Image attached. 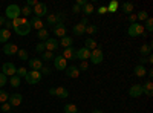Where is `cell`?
<instances>
[{"label":"cell","instance_id":"cell-35","mask_svg":"<svg viewBox=\"0 0 153 113\" xmlns=\"http://www.w3.org/2000/svg\"><path fill=\"white\" fill-rule=\"evenodd\" d=\"M9 84H11L12 87H19V86L22 84V78H19L17 75H14V77L9 78Z\"/></svg>","mask_w":153,"mask_h":113},{"label":"cell","instance_id":"cell-41","mask_svg":"<svg viewBox=\"0 0 153 113\" xmlns=\"http://www.w3.org/2000/svg\"><path fill=\"white\" fill-rule=\"evenodd\" d=\"M16 75H17L19 78H25V77H26V75H28V70L25 69V67H19V69H17V73H16Z\"/></svg>","mask_w":153,"mask_h":113},{"label":"cell","instance_id":"cell-49","mask_svg":"<svg viewBox=\"0 0 153 113\" xmlns=\"http://www.w3.org/2000/svg\"><path fill=\"white\" fill-rule=\"evenodd\" d=\"M37 3H38V0H28V2H26V6H29V8H34Z\"/></svg>","mask_w":153,"mask_h":113},{"label":"cell","instance_id":"cell-2","mask_svg":"<svg viewBox=\"0 0 153 113\" xmlns=\"http://www.w3.org/2000/svg\"><path fill=\"white\" fill-rule=\"evenodd\" d=\"M22 17V12H20V6L19 5H9L6 9H5V18L12 21V20H16Z\"/></svg>","mask_w":153,"mask_h":113},{"label":"cell","instance_id":"cell-24","mask_svg":"<svg viewBox=\"0 0 153 113\" xmlns=\"http://www.w3.org/2000/svg\"><path fill=\"white\" fill-rule=\"evenodd\" d=\"M9 37H11V31H8L5 28L0 29V43H2V44L9 43Z\"/></svg>","mask_w":153,"mask_h":113},{"label":"cell","instance_id":"cell-60","mask_svg":"<svg viewBox=\"0 0 153 113\" xmlns=\"http://www.w3.org/2000/svg\"><path fill=\"white\" fill-rule=\"evenodd\" d=\"M8 113H12V112H8Z\"/></svg>","mask_w":153,"mask_h":113},{"label":"cell","instance_id":"cell-12","mask_svg":"<svg viewBox=\"0 0 153 113\" xmlns=\"http://www.w3.org/2000/svg\"><path fill=\"white\" fill-rule=\"evenodd\" d=\"M54 67H55L57 70H66V67H68V61L61 57V54L55 55V58H54Z\"/></svg>","mask_w":153,"mask_h":113},{"label":"cell","instance_id":"cell-19","mask_svg":"<svg viewBox=\"0 0 153 113\" xmlns=\"http://www.w3.org/2000/svg\"><path fill=\"white\" fill-rule=\"evenodd\" d=\"M28 64H29L31 70H38V72H40L42 67L45 66V64H43V61H42L40 58H31V60L28 61Z\"/></svg>","mask_w":153,"mask_h":113},{"label":"cell","instance_id":"cell-56","mask_svg":"<svg viewBox=\"0 0 153 113\" xmlns=\"http://www.w3.org/2000/svg\"><path fill=\"white\" fill-rule=\"evenodd\" d=\"M147 77H149L150 81H152V78H153V70H147Z\"/></svg>","mask_w":153,"mask_h":113},{"label":"cell","instance_id":"cell-14","mask_svg":"<svg viewBox=\"0 0 153 113\" xmlns=\"http://www.w3.org/2000/svg\"><path fill=\"white\" fill-rule=\"evenodd\" d=\"M65 72H66V77H68V78H72V80L78 78V77H80V73H81V72L78 70V67H76L75 64H71V66H68Z\"/></svg>","mask_w":153,"mask_h":113},{"label":"cell","instance_id":"cell-23","mask_svg":"<svg viewBox=\"0 0 153 113\" xmlns=\"http://www.w3.org/2000/svg\"><path fill=\"white\" fill-rule=\"evenodd\" d=\"M133 73L136 75L138 78H144L146 75H147V69H146L143 64H136L135 69H133Z\"/></svg>","mask_w":153,"mask_h":113},{"label":"cell","instance_id":"cell-3","mask_svg":"<svg viewBox=\"0 0 153 113\" xmlns=\"http://www.w3.org/2000/svg\"><path fill=\"white\" fill-rule=\"evenodd\" d=\"M87 23H89L87 17H83V20H81L80 23H76V24H74V26H72V34H74V35H76V37L83 35V34L86 32V26H87Z\"/></svg>","mask_w":153,"mask_h":113},{"label":"cell","instance_id":"cell-31","mask_svg":"<svg viewBox=\"0 0 153 113\" xmlns=\"http://www.w3.org/2000/svg\"><path fill=\"white\" fill-rule=\"evenodd\" d=\"M139 54H141V57H147L152 54V44H143L141 49H139Z\"/></svg>","mask_w":153,"mask_h":113},{"label":"cell","instance_id":"cell-34","mask_svg":"<svg viewBox=\"0 0 153 113\" xmlns=\"http://www.w3.org/2000/svg\"><path fill=\"white\" fill-rule=\"evenodd\" d=\"M97 32H98L97 24H87V26H86V32H84V34H87V35H95Z\"/></svg>","mask_w":153,"mask_h":113},{"label":"cell","instance_id":"cell-33","mask_svg":"<svg viewBox=\"0 0 153 113\" xmlns=\"http://www.w3.org/2000/svg\"><path fill=\"white\" fill-rule=\"evenodd\" d=\"M54 58H55V54L54 52H49V51H45L43 54H42V61H54Z\"/></svg>","mask_w":153,"mask_h":113},{"label":"cell","instance_id":"cell-55","mask_svg":"<svg viewBox=\"0 0 153 113\" xmlns=\"http://www.w3.org/2000/svg\"><path fill=\"white\" fill-rule=\"evenodd\" d=\"M5 21H6V18L0 16V26H3V24H5Z\"/></svg>","mask_w":153,"mask_h":113},{"label":"cell","instance_id":"cell-58","mask_svg":"<svg viewBox=\"0 0 153 113\" xmlns=\"http://www.w3.org/2000/svg\"><path fill=\"white\" fill-rule=\"evenodd\" d=\"M147 63H150V64H152V63H153V57H152V54L149 55V58H147Z\"/></svg>","mask_w":153,"mask_h":113},{"label":"cell","instance_id":"cell-7","mask_svg":"<svg viewBox=\"0 0 153 113\" xmlns=\"http://www.w3.org/2000/svg\"><path fill=\"white\" fill-rule=\"evenodd\" d=\"M25 80H26V83H28L29 86H35V84L40 83V80H42V73L38 72V70H31V72H28L26 77H25Z\"/></svg>","mask_w":153,"mask_h":113},{"label":"cell","instance_id":"cell-38","mask_svg":"<svg viewBox=\"0 0 153 113\" xmlns=\"http://www.w3.org/2000/svg\"><path fill=\"white\" fill-rule=\"evenodd\" d=\"M20 12H22V16L26 18L28 16L32 14V8H29V6H23V8H20Z\"/></svg>","mask_w":153,"mask_h":113},{"label":"cell","instance_id":"cell-30","mask_svg":"<svg viewBox=\"0 0 153 113\" xmlns=\"http://www.w3.org/2000/svg\"><path fill=\"white\" fill-rule=\"evenodd\" d=\"M118 6H120V3L117 2V0H110L106 8H107V12H117L118 11Z\"/></svg>","mask_w":153,"mask_h":113},{"label":"cell","instance_id":"cell-37","mask_svg":"<svg viewBox=\"0 0 153 113\" xmlns=\"http://www.w3.org/2000/svg\"><path fill=\"white\" fill-rule=\"evenodd\" d=\"M147 18H149V12L147 11H139L136 14V20H139V21H146Z\"/></svg>","mask_w":153,"mask_h":113},{"label":"cell","instance_id":"cell-29","mask_svg":"<svg viewBox=\"0 0 153 113\" xmlns=\"http://www.w3.org/2000/svg\"><path fill=\"white\" fill-rule=\"evenodd\" d=\"M143 92H144V95H147V96H153V83H152L150 80L143 86Z\"/></svg>","mask_w":153,"mask_h":113},{"label":"cell","instance_id":"cell-25","mask_svg":"<svg viewBox=\"0 0 153 113\" xmlns=\"http://www.w3.org/2000/svg\"><path fill=\"white\" fill-rule=\"evenodd\" d=\"M84 47H86V49H89V51H94V49H97V47H98V43L92 38V37H87V38L84 40Z\"/></svg>","mask_w":153,"mask_h":113},{"label":"cell","instance_id":"cell-50","mask_svg":"<svg viewBox=\"0 0 153 113\" xmlns=\"http://www.w3.org/2000/svg\"><path fill=\"white\" fill-rule=\"evenodd\" d=\"M86 3H87V0H76V2H75V5H76V6H80V8H83Z\"/></svg>","mask_w":153,"mask_h":113},{"label":"cell","instance_id":"cell-45","mask_svg":"<svg viewBox=\"0 0 153 113\" xmlns=\"http://www.w3.org/2000/svg\"><path fill=\"white\" fill-rule=\"evenodd\" d=\"M6 83H8V77L3 73H0V89H2L3 86H6Z\"/></svg>","mask_w":153,"mask_h":113},{"label":"cell","instance_id":"cell-39","mask_svg":"<svg viewBox=\"0 0 153 113\" xmlns=\"http://www.w3.org/2000/svg\"><path fill=\"white\" fill-rule=\"evenodd\" d=\"M17 55H19V58H20L22 61H26V60H28V51H26V49H19Z\"/></svg>","mask_w":153,"mask_h":113},{"label":"cell","instance_id":"cell-53","mask_svg":"<svg viewBox=\"0 0 153 113\" xmlns=\"http://www.w3.org/2000/svg\"><path fill=\"white\" fill-rule=\"evenodd\" d=\"M146 63H147V57H141V58H139V64H146Z\"/></svg>","mask_w":153,"mask_h":113},{"label":"cell","instance_id":"cell-46","mask_svg":"<svg viewBox=\"0 0 153 113\" xmlns=\"http://www.w3.org/2000/svg\"><path fill=\"white\" fill-rule=\"evenodd\" d=\"M0 109H2V112H5V113H8V112H11V104L9 103H5V104H2V106H0Z\"/></svg>","mask_w":153,"mask_h":113},{"label":"cell","instance_id":"cell-13","mask_svg":"<svg viewBox=\"0 0 153 113\" xmlns=\"http://www.w3.org/2000/svg\"><path fill=\"white\" fill-rule=\"evenodd\" d=\"M58 46H60V44H58V40L54 38V37H49V38L45 41V47H46V51H49V52L57 51Z\"/></svg>","mask_w":153,"mask_h":113},{"label":"cell","instance_id":"cell-6","mask_svg":"<svg viewBox=\"0 0 153 113\" xmlns=\"http://www.w3.org/2000/svg\"><path fill=\"white\" fill-rule=\"evenodd\" d=\"M91 63L92 64H101L103 63V60H104V54H103V51H101V46H98L97 49H94V51L91 52Z\"/></svg>","mask_w":153,"mask_h":113},{"label":"cell","instance_id":"cell-26","mask_svg":"<svg viewBox=\"0 0 153 113\" xmlns=\"http://www.w3.org/2000/svg\"><path fill=\"white\" fill-rule=\"evenodd\" d=\"M58 44L61 46V47H71L72 44H74V38H72V37H63V38H60V41H58Z\"/></svg>","mask_w":153,"mask_h":113},{"label":"cell","instance_id":"cell-15","mask_svg":"<svg viewBox=\"0 0 153 113\" xmlns=\"http://www.w3.org/2000/svg\"><path fill=\"white\" fill-rule=\"evenodd\" d=\"M8 103L11 104V107H19V106L23 103V96H22V93H12V95H9Z\"/></svg>","mask_w":153,"mask_h":113},{"label":"cell","instance_id":"cell-48","mask_svg":"<svg viewBox=\"0 0 153 113\" xmlns=\"http://www.w3.org/2000/svg\"><path fill=\"white\" fill-rule=\"evenodd\" d=\"M127 20L130 21V24H132V23H136V14H130V16H127Z\"/></svg>","mask_w":153,"mask_h":113},{"label":"cell","instance_id":"cell-32","mask_svg":"<svg viewBox=\"0 0 153 113\" xmlns=\"http://www.w3.org/2000/svg\"><path fill=\"white\" fill-rule=\"evenodd\" d=\"M63 112L65 113H78V107L71 103V104H66L65 107H63Z\"/></svg>","mask_w":153,"mask_h":113},{"label":"cell","instance_id":"cell-4","mask_svg":"<svg viewBox=\"0 0 153 113\" xmlns=\"http://www.w3.org/2000/svg\"><path fill=\"white\" fill-rule=\"evenodd\" d=\"M58 21H65V14L63 12H58V14H48L46 17V26H55Z\"/></svg>","mask_w":153,"mask_h":113},{"label":"cell","instance_id":"cell-20","mask_svg":"<svg viewBox=\"0 0 153 113\" xmlns=\"http://www.w3.org/2000/svg\"><path fill=\"white\" fill-rule=\"evenodd\" d=\"M55 96L60 99H66V98H69V90L63 86H58V87H55Z\"/></svg>","mask_w":153,"mask_h":113},{"label":"cell","instance_id":"cell-27","mask_svg":"<svg viewBox=\"0 0 153 113\" xmlns=\"http://www.w3.org/2000/svg\"><path fill=\"white\" fill-rule=\"evenodd\" d=\"M37 38L40 40L42 43H45V41L49 38V31H48L46 28H43V29H40V31H37Z\"/></svg>","mask_w":153,"mask_h":113},{"label":"cell","instance_id":"cell-11","mask_svg":"<svg viewBox=\"0 0 153 113\" xmlns=\"http://www.w3.org/2000/svg\"><path fill=\"white\" fill-rule=\"evenodd\" d=\"M61 57L65 58L66 61H72V60H76V49L74 46L71 47H66V49H63V54Z\"/></svg>","mask_w":153,"mask_h":113},{"label":"cell","instance_id":"cell-22","mask_svg":"<svg viewBox=\"0 0 153 113\" xmlns=\"http://www.w3.org/2000/svg\"><path fill=\"white\" fill-rule=\"evenodd\" d=\"M81 12L84 14V17H89V16H92L94 12H95V6H94V3L92 2H87L83 8H81Z\"/></svg>","mask_w":153,"mask_h":113},{"label":"cell","instance_id":"cell-59","mask_svg":"<svg viewBox=\"0 0 153 113\" xmlns=\"http://www.w3.org/2000/svg\"><path fill=\"white\" fill-rule=\"evenodd\" d=\"M78 113H83V112H78Z\"/></svg>","mask_w":153,"mask_h":113},{"label":"cell","instance_id":"cell-21","mask_svg":"<svg viewBox=\"0 0 153 113\" xmlns=\"http://www.w3.org/2000/svg\"><path fill=\"white\" fill-rule=\"evenodd\" d=\"M29 23H31V28L35 29V31H40V29L46 28V26H45V23H43V20H42V18H38V17H34L32 20H29Z\"/></svg>","mask_w":153,"mask_h":113},{"label":"cell","instance_id":"cell-51","mask_svg":"<svg viewBox=\"0 0 153 113\" xmlns=\"http://www.w3.org/2000/svg\"><path fill=\"white\" fill-rule=\"evenodd\" d=\"M72 12H74V14H80V12H81V8L76 6V5H74V6H72Z\"/></svg>","mask_w":153,"mask_h":113},{"label":"cell","instance_id":"cell-16","mask_svg":"<svg viewBox=\"0 0 153 113\" xmlns=\"http://www.w3.org/2000/svg\"><path fill=\"white\" fill-rule=\"evenodd\" d=\"M129 95L132 98H139L141 95H144L143 92V84H133L130 89H129Z\"/></svg>","mask_w":153,"mask_h":113},{"label":"cell","instance_id":"cell-1","mask_svg":"<svg viewBox=\"0 0 153 113\" xmlns=\"http://www.w3.org/2000/svg\"><path fill=\"white\" fill-rule=\"evenodd\" d=\"M11 24H12V29L16 31V34L20 35V37L28 35V34L31 32V29H32L29 20H26L25 17H19V18H16V20H12Z\"/></svg>","mask_w":153,"mask_h":113},{"label":"cell","instance_id":"cell-28","mask_svg":"<svg viewBox=\"0 0 153 113\" xmlns=\"http://www.w3.org/2000/svg\"><path fill=\"white\" fill-rule=\"evenodd\" d=\"M133 8H135V5H133V3H130V2H124V3L121 5L123 12H124V14H127V16H130L132 12H133Z\"/></svg>","mask_w":153,"mask_h":113},{"label":"cell","instance_id":"cell-54","mask_svg":"<svg viewBox=\"0 0 153 113\" xmlns=\"http://www.w3.org/2000/svg\"><path fill=\"white\" fill-rule=\"evenodd\" d=\"M49 95L55 96V87H51V89H49Z\"/></svg>","mask_w":153,"mask_h":113},{"label":"cell","instance_id":"cell-47","mask_svg":"<svg viewBox=\"0 0 153 113\" xmlns=\"http://www.w3.org/2000/svg\"><path fill=\"white\" fill-rule=\"evenodd\" d=\"M106 12H107V8H106V6H100V8L97 9V14H100V16L106 14Z\"/></svg>","mask_w":153,"mask_h":113},{"label":"cell","instance_id":"cell-40","mask_svg":"<svg viewBox=\"0 0 153 113\" xmlns=\"http://www.w3.org/2000/svg\"><path fill=\"white\" fill-rule=\"evenodd\" d=\"M144 24H146V29H147L149 32H153V18H152V17H149V18L144 21Z\"/></svg>","mask_w":153,"mask_h":113},{"label":"cell","instance_id":"cell-5","mask_svg":"<svg viewBox=\"0 0 153 113\" xmlns=\"http://www.w3.org/2000/svg\"><path fill=\"white\" fill-rule=\"evenodd\" d=\"M127 34H129L130 37H139V35H143L144 34V24L141 23H132L129 29H127Z\"/></svg>","mask_w":153,"mask_h":113},{"label":"cell","instance_id":"cell-9","mask_svg":"<svg viewBox=\"0 0 153 113\" xmlns=\"http://www.w3.org/2000/svg\"><path fill=\"white\" fill-rule=\"evenodd\" d=\"M52 32H54V35H55V37H60V38L66 37V34H68V28H66L65 21H58V23L55 24V26L52 28Z\"/></svg>","mask_w":153,"mask_h":113},{"label":"cell","instance_id":"cell-36","mask_svg":"<svg viewBox=\"0 0 153 113\" xmlns=\"http://www.w3.org/2000/svg\"><path fill=\"white\" fill-rule=\"evenodd\" d=\"M8 99H9V93H8V92H5L3 89H0V104L8 103Z\"/></svg>","mask_w":153,"mask_h":113},{"label":"cell","instance_id":"cell-44","mask_svg":"<svg viewBox=\"0 0 153 113\" xmlns=\"http://www.w3.org/2000/svg\"><path fill=\"white\" fill-rule=\"evenodd\" d=\"M35 51H37L38 54H43V52L46 51V47H45V43H42V41L38 43V44L35 46Z\"/></svg>","mask_w":153,"mask_h":113},{"label":"cell","instance_id":"cell-52","mask_svg":"<svg viewBox=\"0 0 153 113\" xmlns=\"http://www.w3.org/2000/svg\"><path fill=\"white\" fill-rule=\"evenodd\" d=\"M3 26H5V29H8V31H11V29H12V24H11V21H9V20H6V21H5Z\"/></svg>","mask_w":153,"mask_h":113},{"label":"cell","instance_id":"cell-8","mask_svg":"<svg viewBox=\"0 0 153 113\" xmlns=\"http://www.w3.org/2000/svg\"><path fill=\"white\" fill-rule=\"evenodd\" d=\"M32 12H34V17H38V18L45 17V16H46V12H48V6H46V3L38 2V3L32 8Z\"/></svg>","mask_w":153,"mask_h":113},{"label":"cell","instance_id":"cell-10","mask_svg":"<svg viewBox=\"0 0 153 113\" xmlns=\"http://www.w3.org/2000/svg\"><path fill=\"white\" fill-rule=\"evenodd\" d=\"M2 73L11 78V77H14V75L17 73V67L14 66V63H3V66H2Z\"/></svg>","mask_w":153,"mask_h":113},{"label":"cell","instance_id":"cell-42","mask_svg":"<svg viewBox=\"0 0 153 113\" xmlns=\"http://www.w3.org/2000/svg\"><path fill=\"white\" fill-rule=\"evenodd\" d=\"M76 67H78L80 72H86V70L89 69V61H81L80 66H76Z\"/></svg>","mask_w":153,"mask_h":113},{"label":"cell","instance_id":"cell-57","mask_svg":"<svg viewBox=\"0 0 153 113\" xmlns=\"http://www.w3.org/2000/svg\"><path fill=\"white\" fill-rule=\"evenodd\" d=\"M91 113H104V112H103V110H100V109H94Z\"/></svg>","mask_w":153,"mask_h":113},{"label":"cell","instance_id":"cell-17","mask_svg":"<svg viewBox=\"0 0 153 113\" xmlns=\"http://www.w3.org/2000/svg\"><path fill=\"white\" fill-rule=\"evenodd\" d=\"M91 52H92V51H89V49H86V47L76 49V60H80V61H87L89 58H91Z\"/></svg>","mask_w":153,"mask_h":113},{"label":"cell","instance_id":"cell-43","mask_svg":"<svg viewBox=\"0 0 153 113\" xmlns=\"http://www.w3.org/2000/svg\"><path fill=\"white\" fill-rule=\"evenodd\" d=\"M40 73H42V77H43V75H46V77H48V75L52 73V69H51L49 66H43L42 70H40Z\"/></svg>","mask_w":153,"mask_h":113},{"label":"cell","instance_id":"cell-18","mask_svg":"<svg viewBox=\"0 0 153 113\" xmlns=\"http://www.w3.org/2000/svg\"><path fill=\"white\" fill-rule=\"evenodd\" d=\"M19 52V46L14 43H6L3 46V54L5 55H16Z\"/></svg>","mask_w":153,"mask_h":113}]
</instances>
